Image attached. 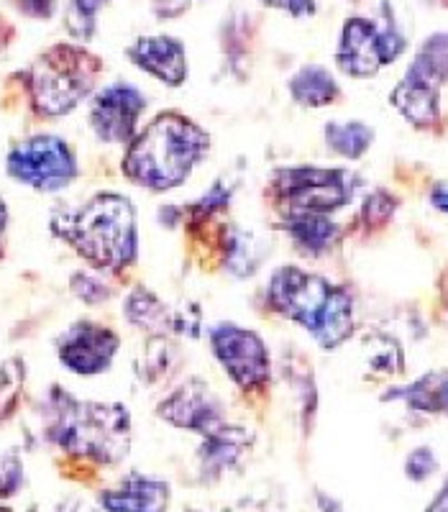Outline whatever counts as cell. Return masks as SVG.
I'll use <instances>...</instances> for the list:
<instances>
[{
  "label": "cell",
  "mask_w": 448,
  "mask_h": 512,
  "mask_svg": "<svg viewBox=\"0 0 448 512\" xmlns=\"http://www.w3.org/2000/svg\"><path fill=\"white\" fill-rule=\"evenodd\" d=\"M208 152V131L185 113L167 111L128 141L121 172L141 190L169 192L185 185Z\"/></svg>",
  "instance_id": "obj_1"
},
{
  "label": "cell",
  "mask_w": 448,
  "mask_h": 512,
  "mask_svg": "<svg viewBox=\"0 0 448 512\" xmlns=\"http://www.w3.org/2000/svg\"><path fill=\"white\" fill-rule=\"evenodd\" d=\"M52 231L95 272L121 274L139 256L136 210L121 192H98L70 213L54 216Z\"/></svg>",
  "instance_id": "obj_2"
},
{
  "label": "cell",
  "mask_w": 448,
  "mask_h": 512,
  "mask_svg": "<svg viewBox=\"0 0 448 512\" xmlns=\"http://www.w3.org/2000/svg\"><path fill=\"white\" fill-rule=\"evenodd\" d=\"M47 436L67 454L116 464L131 446V415L118 402L75 400L54 387L47 400Z\"/></svg>",
  "instance_id": "obj_3"
},
{
  "label": "cell",
  "mask_w": 448,
  "mask_h": 512,
  "mask_svg": "<svg viewBox=\"0 0 448 512\" xmlns=\"http://www.w3.org/2000/svg\"><path fill=\"white\" fill-rule=\"evenodd\" d=\"M267 303L303 326L323 349H336L354 333V300L349 292L300 267H280L272 274Z\"/></svg>",
  "instance_id": "obj_4"
},
{
  "label": "cell",
  "mask_w": 448,
  "mask_h": 512,
  "mask_svg": "<svg viewBox=\"0 0 448 512\" xmlns=\"http://www.w3.org/2000/svg\"><path fill=\"white\" fill-rule=\"evenodd\" d=\"M100 59L75 44H57L41 54L26 72L31 111L41 121H57L95 93Z\"/></svg>",
  "instance_id": "obj_5"
},
{
  "label": "cell",
  "mask_w": 448,
  "mask_h": 512,
  "mask_svg": "<svg viewBox=\"0 0 448 512\" xmlns=\"http://www.w3.org/2000/svg\"><path fill=\"white\" fill-rule=\"evenodd\" d=\"M354 175L344 169L290 167L274 172L267 192L282 216H328L344 208L354 195Z\"/></svg>",
  "instance_id": "obj_6"
},
{
  "label": "cell",
  "mask_w": 448,
  "mask_h": 512,
  "mask_svg": "<svg viewBox=\"0 0 448 512\" xmlns=\"http://www.w3.org/2000/svg\"><path fill=\"white\" fill-rule=\"evenodd\" d=\"M6 175L34 192L54 195L77 180V154L62 136L34 134L16 141L6 154Z\"/></svg>",
  "instance_id": "obj_7"
},
{
  "label": "cell",
  "mask_w": 448,
  "mask_h": 512,
  "mask_svg": "<svg viewBox=\"0 0 448 512\" xmlns=\"http://www.w3.org/2000/svg\"><path fill=\"white\" fill-rule=\"evenodd\" d=\"M405 52V36L395 26L392 16L382 24L369 18H349L338 41L336 62L341 72L351 77H374L384 64H392Z\"/></svg>",
  "instance_id": "obj_8"
},
{
  "label": "cell",
  "mask_w": 448,
  "mask_h": 512,
  "mask_svg": "<svg viewBox=\"0 0 448 512\" xmlns=\"http://www.w3.org/2000/svg\"><path fill=\"white\" fill-rule=\"evenodd\" d=\"M208 338L210 351L236 387L251 392L262 390L269 382L272 359H269V349L259 333L226 320V323L210 328Z\"/></svg>",
  "instance_id": "obj_9"
},
{
  "label": "cell",
  "mask_w": 448,
  "mask_h": 512,
  "mask_svg": "<svg viewBox=\"0 0 448 512\" xmlns=\"http://www.w3.org/2000/svg\"><path fill=\"white\" fill-rule=\"evenodd\" d=\"M146 100L144 90L131 82H111L103 90L90 95L88 123L93 128L95 139L103 144L126 146L139 134V121L144 116Z\"/></svg>",
  "instance_id": "obj_10"
},
{
  "label": "cell",
  "mask_w": 448,
  "mask_h": 512,
  "mask_svg": "<svg viewBox=\"0 0 448 512\" xmlns=\"http://www.w3.org/2000/svg\"><path fill=\"white\" fill-rule=\"evenodd\" d=\"M118 349H121V336L113 328L90 318L75 320L54 341L59 364L77 377H98L108 372Z\"/></svg>",
  "instance_id": "obj_11"
},
{
  "label": "cell",
  "mask_w": 448,
  "mask_h": 512,
  "mask_svg": "<svg viewBox=\"0 0 448 512\" xmlns=\"http://www.w3.org/2000/svg\"><path fill=\"white\" fill-rule=\"evenodd\" d=\"M157 415L167 420L169 425H175V428L200 433V436H208V433L218 431L226 423L221 397L198 377L182 382L159 405Z\"/></svg>",
  "instance_id": "obj_12"
},
{
  "label": "cell",
  "mask_w": 448,
  "mask_h": 512,
  "mask_svg": "<svg viewBox=\"0 0 448 512\" xmlns=\"http://www.w3.org/2000/svg\"><path fill=\"white\" fill-rule=\"evenodd\" d=\"M128 62L146 72L149 77L159 80L167 88H180L187 80V54L185 44L175 36H139L126 49Z\"/></svg>",
  "instance_id": "obj_13"
},
{
  "label": "cell",
  "mask_w": 448,
  "mask_h": 512,
  "mask_svg": "<svg viewBox=\"0 0 448 512\" xmlns=\"http://www.w3.org/2000/svg\"><path fill=\"white\" fill-rule=\"evenodd\" d=\"M100 502L108 512H167L169 487L159 479L131 474L116 489L103 492Z\"/></svg>",
  "instance_id": "obj_14"
},
{
  "label": "cell",
  "mask_w": 448,
  "mask_h": 512,
  "mask_svg": "<svg viewBox=\"0 0 448 512\" xmlns=\"http://www.w3.org/2000/svg\"><path fill=\"white\" fill-rule=\"evenodd\" d=\"M203 446H200V461L208 472L223 474L228 469H236L246 451L251 448V433L239 428V425L223 423L218 431L203 436Z\"/></svg>",
  "instance_id": "obj_15"
},
{
  "label": "cell",
  "mask_w": 448,
  "mask_h": 512,
  "mask_svg": "<svg viewBox=\"0 0 448 512\" xmlns=\"http://www.w3.org/2000/svg\"><path fill=\"white\" fill-rule=\"evenodd\" d=\"M438 93H441V88H436V85H428L418 77L405 75L395 88V93H392V103L413 126L428 128L441 116Z\"/></svg>",
  "instance_id": "obj_16"
},
{
  "label": "cell",
  "mask_w": 448,
  "mask_h": 512,
  "mask_svg": "<svg viewBox=\"0 0 448 512\" xmlns=\"http://www.w3.org/2000/svg\"><path fill=\"white\" fill-rule=\"evenodd\" d=\"M123 315L131 326L141 331L152 333V336H164L169 331H180V315H175L167 305L146 287H134L128 292L126 303H123Z\"/></svg>",
  "instance_id": "obj_17"
},
{
  "label": "cell",
  "mask_w": 448,
  "mask_h": 512,
  "mask_svg": "<svg viewBox=\"0 0 448 512\" xmlns=\"http://www.w3.org/2000/svg\"><path fill=\"white\" fill-rule=\"evenodd\" d=\"M287 88H290L292 100L305 105V108H323V105H331L341 95L336 77L326 67H318V64H308L303 70H297Z\"/></svg>",
  "instance_id": "obj_18"
},
{
  "label": "cell",
  "mask_w": 448,
  "mask_h": 512,
  "mask_svg": "<svg viewBox=\"0 0 448 512\" xmlns=\"http://www.w3.org/2000/svg\"><path fill=\"white\" fill-rule=\"evenodd\" d=\"M282 228L290 233L297 249L310 256L326 254L341 233L338 223H333L328 216H292L285 218Z\"/></svg>",
  "instance_id": "obj_19"
},
{
  "label": "cell",
  "mask_w": 448,
  "mask_h": 512,
  "mask_svg": "<svg viewBox=\"0 0 448 512\" xmlns=\"http://www.w3.org/2000/svg\"><path fill=\"white\" fill-rule=\"evenodd\" d=\"M392 397H402L415 410L448 415V372L425 374L410 387H400L392 392Z\"/></svg>",
  "instance_id": "obj_20"
},
{
  "label": "cell",
  "mask_w": 448,
  "mask_h": 512,
  "mask_svg": "<svg viewBox=\"0 0 448 512\" xmlns=\"http://www.w3.org/2000/svg\"><path fill=\"white\" fill-rule=\"evenodd\" d=\"M264 262V251L256 241L254 233L231 228L226 233V244H223V267L236 277H249L256 272V267Z\"/></svg>",
  "instance_id": "obj_21"
},
{
  "label": "cell",
  "mask_w": 448,
  "mask_h": 512,
  "mask_svg": "<svg viewBox=\"0 0 448 512\" xmlns=\"http://www.w3.org/2000/svg\"><path fill=\"white\" fill-rule=\"evenodd\" d=\"M408 75L441 88L448 80V34H436L425 41L418 57L410 64Z\"/></svg>",
  "instance_id": "obj_22"
},
{
  "label": "cell",
  "mask_w": 448,
  "mask_h": 512,
  "mask_svg": "<svg viewBox=\"0 0 448 512\" xmlns=\"http://www.w3.org/2000/svg\"><path fill=\"white\" fill-rule=\"evenodd\" d=\"M374 141V131L361 121L346 123H328L326 126V144L333 154L346 159H359L367 154Z\"/></svg>",
  "instance_id": "obj_23"
},
{
  "label": "cell",
  "mask_w": 448,
  "mask_h": 512,
  "mask_svg": "<svg viewBox=\"0 0 448 512\" xmlns=\"http://www.w3.org/2000/svg\"><path fill=\"white\" fill-rule=\"evenodd\" d=\"M26 369L21 359H8L0 364V423L11 418L21 400V390H24Z\"/></svg>",
  "instance_id": "obj_24"
},
{
  "label": "cell",
  "mask_w": 448,
  "mask_h": 512,
  "mask_svg": "<svg viewBox=\"0 0 448 512\" xmlns=\"http://www.w3.org/2000/svg\"><path fill=\"white\" fill-rule=\"evenodd\" d=\"M70 290L77 300H82L85 305H103L108 297L113 295L111 285L105 280H100L98 274L90 272H77L72 274Z\"/></svg>",
  "instance_id": "obj_25"
},
{
  "label": "cell",
  "mask_w": 448,
  "mask_h": 512,
  "mask_svg": "<svg viewBox=\"0 0 448 512\" xmlns=\"http://www.w3.org/2000/svg\"><path fill=\"white\" fill-rule=\"evenodd\" d=\"M24 484V464L16 451L0 454V497L16 495Z\"/></svg>",
  "instance_id": "obj_26"
},
{
  "label": "cell",
  "mask_w": 448,
  "mask_h": 512,
  "mask_svg": "<svg viewBox=\"0 0 448 512\" xmlns=\"http://www.w3.org/2000/svg\"><path fill=\"white\" fill-rule=\"evenodd\" d=\"M436 466V456H433L431 448H415L413 454L408 456L405 472H408V477L415 479V482H423V479H428L436 472Z\"/></svg>",
  "instance_id": "obj_27"
},
{
  "label": "cell",
  "mask_w": 448,
  "mask_h": 512,
  "mask_svg": "<svg viewBox=\"0 0 448 512\" xmlns=\"http://www.w3.org/2000/svg\"><path fill=\"white\" fill-rule=\"evenodd\" d=\"M392 210H395V203L390 200V195L377 192V195H372V198L367 200V205L361 210V216L367 218L369 223H382L392 216Z\"/></svg>",
  "instance_id": "obj_28"
},
{
  "label": "cell",
  "mask_w": 448,
  "mask_h": 512,
  "mask_svg": "<svg viewBox=\"0 0 448 512\" xmlns=\"http://www.w3.org/2000/svg\"><path fill=\"white\" fill-rule=\"evenodd\" d=\"M11 3L21 16L39 18V21H47L57 11V0H11Z\"/></svg>",
  "instance_id": "obj_29"
},
{
  "label": "cell",
  "mask_w": 448,
  "mask_h": 512,
  "mask_svg": "<svg viewBox=\"0 0 448 512\" xmlns=\"http://www.w3.org/2000/svg\"><path fill=\"white\" fill-rule=\"evenodd\" d=\"M264 6L269 8H280V11H287L290 16H313L315 3L313 0H262Z\"/></svg>",
  "instance_id": "obj_30"
},
{
  "label": "cell",
  "mask_w": 448,
  "mask_h": 512,
  "mask_svg": "<svg viewBox=\"0 0 448 512\" xmlns=\"http://www.w3.org/2000/svg\"><path fill=\"white\" fill-rule=\"evenodd\" d=\"M8 223H11V210H8L6 200L0 198V259L6 256V244H3V236L8 231Z\"/></svg>",
  "instance_id": "obj_31"
},
{
  "label": "cell",
  "mask_w": 448,
  "mask_h": 512,
  "mask_svg": "<svg viewBox=\"0 0 448 512\" xmlns=\"http://www.w3.org/2000/svg\"><path fill=\"white\" fill-rule=\"evenodd\" d=\"M431 203L436 205L438 210H443V213H448V185H441L433 190V198Z\"/></svg>",
  "instance_id": "obj_32"
},
{
  "label": "cell",
  "mask_w": 448,
  "mask_h": 512,
  "mask_svg": "<svg viewBox=\"0 0 448 512\" xmlns=\"http://www.w3.org/2000/svg\"><path fill=\"white\" fill-rule=\"evenodd\" d=\"M428 512H448V484L443 487L441 495L436 497V502H433L431 507H428Z\"/></svg>",
  "instance_id": "obj_33"
}]
</instances>
